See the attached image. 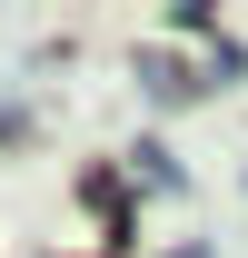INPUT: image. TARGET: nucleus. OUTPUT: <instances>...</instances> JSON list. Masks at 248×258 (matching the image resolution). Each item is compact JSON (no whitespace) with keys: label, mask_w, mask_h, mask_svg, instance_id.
<instances>
[{"label":"nucleus","mask_w":248,"mask_h":258,"mask_svg":"<svg viewBox=\"0 0 248 258\" xmlns=\"http://www.w3.org/2000/svg\"><path fill=\"white\" fill-rule=\"evenodd\" d=\"M139 80H149V90H159V99H189V90H199V80H189V70H179V60H139Z\"/></svg>","instance_id":"1"},{"label":"nucleus","mask_w":248,"mask_h":258,"mask_svg":"<svg viewBox=\"0 0 248 258\" xmlns=\"http://www.w3.org/2000/svg\"><path fill=\"white\" fill-rule=\"evenodd\" d=\"M0 139H20V119H10V109H0Z\"/></svg>","instance_id":"2"}]
</instances>
